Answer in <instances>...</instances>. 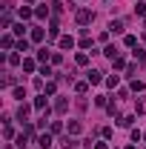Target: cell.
Returning <instances> with one entry per match:
<instances>
[{
  "mask_svg": "<svg viewBox=\"0 0 146 149\" xmlns=\"http://www.w3.org/2000/svg\"><path fill=\"white\" fill-rule=\"evenodd\" d=\"M86 86H89V83H74V92H77V95H83V92H86Z\"/></svg>",
  "mask_w": 146,
  "mask_h": 149,
  "instance_id": "obj_25",
  "label": "cell"
},
{
  "mask_svg": "<svg viewBox=\"0 0 146 149\" xmlns=\"http://www.w3.org/2000/svg\"><path fill=\"white\" fill-rule=\"evenodd\" d=\"M86 80H89V83H103V72H100V69H89V72H86Z\"/></svg>",
  "mask_w": 146,
  "mask_h": 149,
  "instance_id": "obj_2",
  "label": "cell"
},
{
  "mask_svg": "<svg viewBox=\"0 0 146 149\" xmlns=\"http://www.w3.org/2000/svg\"><path fill=\"white\" fill-rule=\"evenodd\" d=\"M12 29H15V35H17V37H23V32H26V26H23V23H15Z\"/></svg>",
  "mask_w": 146,
  "mask_h": 149,
  "instance_id": "obj_22",
  "label": "cell"
},
{
  "mask_svg": "<svg viewBox=\"0 0 146 149\" xmlns=\"http://www.w3.org/2000/svg\"><path fill=\"white\" fill-rule=\"evenodd\" d=\"M112 63H115V69H126V60H123V57H115Z\"/></svg>",
  "mask_w": 146,
  "mask_h": 149,
  "instance_id": "obj_23",
  "label": "cell"
},
{
  "mask_svg": "<svg viewBox=\"0 0 146 149\" xmlns=\"http://www.w3.org/2000/svg\"><path fill=\"white\" fill-rule=\"evenodd\" d=\"M43 29H32V40H35V43H40V40H43Z\"/></svg>",
  "mask_w": 146,
  "mask_h": 149,
  "instance_id": "obj_10",
  "label": "cell"
},
{
  "mask_svg": "<svg viewBox=\"0 0 146 149\" xmlns=\"http://www.w3.org/2000/svg\"><path fill=\"white\" fill-rule=\"evenodd\" d=\"M29 3H32V0H29Z\"/></svg>",
  "mask_w": 146,
  "mask_h": 149,
  "instance_id": "obj_30",
  "label": "cell"
},
{
  "mask_svg": "<svg viewBox=\"0 0 146 149\" xmlns=\"http://www.w3.org/2000/svg\"><path fill=\"white\" fill-rule=\"evenodd\" d=\"M3 46H6V49H12V46H15V40H12V35H3Z\"/></svg>",
  "mask_w": 146,
  "mask_h": 149,
  "instance_id": "obj_24",
  "label": "cell"
},
{
  "mask_svg": "<svg viewBox=\"0 0 146 149\" xmlns=\"http://www.w3.org/2000/svg\"><path fill=\"white\" fill-rule=\"evenodd\" d=\"M143 43H146V35H143Z\"/></svg>",
  "mask_w": 146,
  "mask_h": 149,
  "instance_id": "obj_29",
  "label": "cell"
},
{
  "mask_svg": "<svg viewBox=\"0 0 146 149\" xmlns=\"http://www.w3.org/2000/svg\"><path fill=\"white\" fill-rule=\"evenodd\" d=\"M109 29L115 32V35H117V32H123V20H112V23H109Z\"/></svg>",
  "mask_w": 146,
  "mask_h": 149,
  "instance_id": "obj_8",
  "label": "cell"
},
{
  "mask_svg": "<svg viewBox=\"0 0 146 149\" xmlns=\"http://www.w3.org/2000/svg\"><path fill=\"white\" fill-rule=\"evenodd\" d=\"M32 17V9L29 6H20V20H29Z\"/></svg>",
  "mask_w": 146,
  "mask_h": 149,
  "instance_id": "obj_13",
  "label": "cell"
},
{
  "mask_svg": "<svg viewBox=\"0 0 146 149\" xmlns=\"http://www.w3.org/2000/svg\"><path fill=\"white\" fill-rule=\"evenodd\" d=\"M74 143H77V141H74V138H69V135L60 141V146H63V149H74Z\"/></svg>",
  "mask_w": 146,
  "mask_h": 149,
  "instance_id": "obj_7",
  "label": "cell"
},
{
  "mask_svg": "<svg viewBox=\"0 0 146 149\" xmlns=\"http://www.w3.org/2000/svg\"><path fill=\"white\" fill-rule=\"evenodd\" d=\"M72 46H74L72 37H60V49H72Z\"/></svg>",
  "mask_w": 146,
  "mask_h": 149,
  "instance_id": "obj_12",
  "label": "cell"
},
{
  "mask_svg": "<svg viewBox=\"0 0 146 149\" xmlns=\"http://www.w3.org/2000/svg\"><path fill=\"white\" fill-rule=\"evenodd\" d=\"M49 9H52V12H55V15H60V12H63V6H60V3H57V0H52V3H49Z\"/></svg>",
  "mask_w": 146,
  "mask_h": 149,
  "instance_id": "obj_21",
  "label": "cell"
},
{
  "mask_svg": "<svg viewBox=\"0 0 146 149\" xmlns=\"http://www.w3.org/2000/svg\"><path fill=\"white\" fill-rule=\"evenodd\" d=\"M17 52H29V40H26V37L17 40Z\"/></svg>",
  "mask_w": 146,
  "mask_h": 149,
  "instance_id": "obj_14",
  "label": "cell"
},
{
  "mask_svg": "<svg viewBox=\"0 0 146 149\" xmlns=\"http://www.w3.org/2000/svg\"><path fill=\"white\" fill-rule=\"evenodd\" d=\"M74 60H77V66H86V63H89V55H86V52H80Z\"/></svg>",
  "mask_w": 146,
  "mask_h": 149,
  "instance_id": "obj_15",
  "label": "cell"
},
{
  "mask_svg": "<svg viewBox=\"0 0 146 149\" xmlns=\"http://www.w3.org/2000/svg\"><path fill=\"white\" fill-rule=\"evenodd\" d=\"M80 129H83L80 120H72V123H69V135H80Z\"/></svg>",
  "mask_w": 146,
  "mask_h": 149,
  "instance_id": "obj_5",
  "label": "cell"
},
{
  "mask_svg": "<svg viewBox=\"0 0 146 149\" xmlns=\"http://www.w3.org/2000/svg\"><path fill=\"white\" fill-rule=\"evenodd\" d=\"M35 109H37V112H49V106H46V95L35 97Z\"/></svg>",
  "mask_w": 146,
  "mask_h": 149,
  "instance_id": "obj_3",
  "label": "cell"
},
{
  "mask_svg": "<svg viewBox=\"0 0 146 149\" xmlns=\"http://www.w3.org/2000/svg\"><path fill=\"white\" fill-rule=\"evenodd\" d=\"M55 109H57V112H66V109H69V100H66V97H57Z\"/></svg>",
  "mask_w": 146,
  "mask_h": 149,
  "instance_id": "obj_6",
  "label": "cell"
},
{
  "mask_svg": "<svg viewBox=\"0 0 146 149\" xmlns=\"http://www.w3.org/2000/svg\"><path fill=\"white\" fill-rule=\"evenodd\" d=\"M135 15H146V3H138L135 6Z\"/></svg>",
  "mask_w": 146,
  "mask_h": 149,
  "instance_id": "obj_26",
  "label": "cell"
},
{
  "mask_svg": "<svg viewBox=\"0 0 146 149\" xmlns=\"http://www.w3.org/2000/svg\"><path fill=\"white\" fill-rule=\"evenodd\" d=\"M132 89H135V92H143L146 83H143V80H132Z\"/></svg>",
  "mask_w": 146,
  "mask_h": 149,
  "instance_id": "obj_19",
  "label": "cell"
},
{
  "mask_svg": "<svg viewBox=\"0 0 146 149\" xmlns=\"http://www.w3.org/2000/svg\"><path fill=\"white\" fill-rule=\"evenodd\" d=\"M126 46H138V37H132V35H126V40H123Z\"/></svg>",
  "mask_w": 146,
  "mask_h": 149,
  "instance_id": "obj_27",
  "label": "cell"
},
{
  "mask_svg": "<svg viewBox=\"0 0 146 149\" xmlns=\"http://www.w3.org/2000/svg\"><path fill=\"white\" fill-rule=\"evenodd\" d=\"M132 120H135V118H132V115H123V118H120V120H117V123H120V126H132Z\"/></svg>",
  "mask_w": 146,
  "mask_h": 149,
  "instance_id": "obj_20",
  "label": "cell"
},
{
  "mask_svg": "<svg viewBox=\"0 0 146 149\" xmlns=\"http://www.w3.org/2000/svg\"><path fill=\"white\" fill-rule=\"evenodd\" d=\"M135 60H138V63H146V52L143 49H135Z\"/></svg>",
  "mask_w": 146,
  "mask_h": 149,
  "instance_id": "obj_18",
  "label": "cell"
},
{
  "mask_svg": "<svg viewBox=\"0 0 146 149\" xmlns=\"http://www.w3.org/2000/svg\"><path fill=\"white\" fill-rule=\"evenodd\" d=\"M95 149H109V146H106V141H100V143H95Z\"/></svg>",
  "mask_w": 146,
  "mask_h": 149,
  "instance_id": "obj_28",
  "label": "cell"
},
{
  "mask_svg": "<svg viewBox=\"0 0 146 149\" xmlns=\"http://www.w3.org/2000/svg\"><path fill=\"white\" fill-rule=\"evenodd\" d=\"M49 57H52V55H49V49H37V60H43V63H46Z\"/></svg>",
  "mask_w": 146,
  "mask_h": 149,
  "instance_id": "obj_16",
  "label": "cell"
},
{
  "mask_svg": "<svg viewBox=\"0 0 146 149\" xmlns=\"http://www.w3.org/2000/svg\"><path fill=\"white\" fill-rule=\"evenodd\" d=\"M37 143H40V149H52V135H40Z\"/></svg>",
  "mask_w": 146,
  "mask_h": 149,
  "instance_id": "obj_4",
  "label": "cell"
},
{
  "mask_svg": "<svg viewBox=\"0 0 146 149\" xmlns=\"http://www.w3.org/2000/svg\"><path fill=\"white\" fill-rule=\"evenodd\" d=\"M74 17H77V23H80V26H86V23H92V20H95V15H92L89 9H77V15H74Z\"/></svg>",
  "mask_w": 146,
  "mask_h": 149,
  "instance_id": "obj_1",
  "label": "cell"
},
{
  "mask_svg": "<svg viewBox=\"0 0 146 149\" xmlns=\"http://www.w3.org/2000/svg\"><path fill=\"white\" fill-rule=\"evenodd\" d=\"M29 112H32V109H29V106L23 103V106H20V109H17V118H20V120H26V118H29Z\"/></svg>",
  "mask_w": 146,
  "mask_h": 149,
  "instance_id": "obj_9",
  "label": "cell"
},
{
  "mask_svg": "<svg viewBox=\"0 0 146 149\" xmlns=\"http://www.w3.org/2000/svg\"><path fill=\"white\" fill-rule=\"evenodd\" d=\"M117 80H120L117 74H109V77H106V86H109V89H115V86H117Z\"/></svg>",
  "mask_w": 146,
  "mask_h": 149,
  "instance_id": "obj_17",
  "label": "cell"
},
{
  "mask_svg": "<svg viewBox=\"0 0 146 149\" xmlns=\"http://www.w3.org/2000/svg\"><path fill=\"white\" fill-rule=\"evenodd\" d=\"M20 66H23V72H35V60H29V57H26Z\"/></svg>",
  "mask_w": 146,
  "mask_h": 149,
  "instance_id": "obj_11",
  "label": "cell"
}]
</instances>
